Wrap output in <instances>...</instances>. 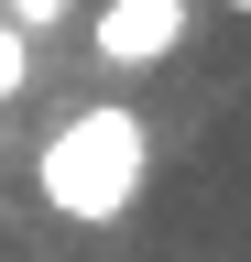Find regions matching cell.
Here are the masks:
<instances>
[{"label": "cell", "mask_w": 251, "mask_h": 262, "mask_svg": "<svg viewBox=\"0 0 251 262\" xmlns=\"http://www.w3.org/2000/svg\"><path fill=\"white\" fill-rule=\"evenodd\" d=\"M142 186H153V120L131 110V98H87V110L55 120L44 153H33V196L55 219H77V229L131 219Z\"/></svg>", "instance_id": "6da1fadb"}, {"label": "cell", "mask_w": 251, "mask_h": 262, "mask_svg": "<svg viewBox=\"0 0 251 262\" xmlns=\"http://www.w3.org/2000/svg\"><path fill=\"white\" fill-rule=\"evenodd\" d=\"M186 33H197V0H99V11H87V55H99L109 77H142Z\"/></svg>", "instance_id": "7a4b0ae2"}, {"label": "cell", "mask_w": 251, "mask_h": 262, "mask_svg": "<svg viewBox=\"0 0 251 262\" xmlns=\"http://www.w3.org/2000/svg\"><path fill=\"white\" fill-rule=\"evenodd\" d=\"M33 88H44V44L0 22V98H33Z\"/></svg>", "instance_id": "3957f363"}, {"label": "cell", "mask_w": 251, "mask_h": 262, "mask_svg": "<svg viewBox=\"0 0 251 262\" xmlns=\"http://www.w3.org/2000/svg\"><path fill=\"white\" fill-rule=\"evenodd\" d=\"M0 22L44 44V33H66V22H77V0H0Z\"/></svg>", "instance_id": "277c9868"}, {"label": "cell", "mask_w": 251, "mask_h": 262, "mask_svg": "<svg viewBox=\"0 0 251 262\" xmlns=\"http://www.w3.org/2000/svg\"><path fill=\"white\" fill-rule=\"evenodd\" d=\"M218 11H251V0H218Z\"/></svg>", "instance_id": "5b68a950"}]
</instances>
